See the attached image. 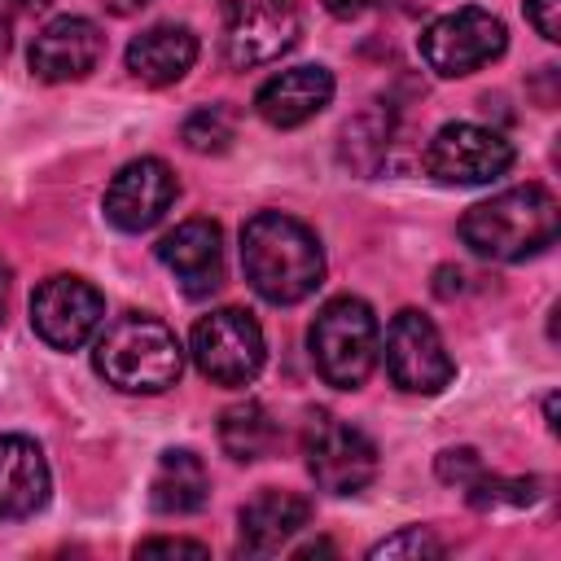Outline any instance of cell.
<instances>
[{"label":"cell","instance_id":"1","mask_svg":"<svg viewBox=\"0 0 561 561\" xmlns=\"http://www.w3.org/2000/svg\"><path fill=\"white\" fill-rule=\"evenodd\" d=\"M241 267L250 289L272 307H294L324 285V250L316 232L280 210H259L245 219Z\"/></svg>","mask_w":561,"mask_h":561},{"label":"cell","instance_id":"2","mask_svg":"<svg viewBox=\"0 0 561 561\" xmlns=\"http://www.w3.org/2000/svg\"><path fill=\"white\" fill-rule=\"evenodd\" d=\"M557 197L543 184H517L504 188L478 206L465 210L460 219V241L491 263H517L557 241Z\"/></svg>","mask_w":561,"mask_h":561},{"label":"cell","instance_id":"3","mask_svg":"<svg viewBox=\"0 0 561 561\" xmlns=\"http://www.w3.org/2000/svg\"><path fill=\"white\" fill-rule=\"evenodd\" d=\"M92 364L110 386H118L127 394H158V390L175 386V377L184 368V351L158 316L127 311L114 324H105V333L96 337Z\"/></svg>","mask_w":561,"mask_h":561},{"label":"cell","instance_id":"4","mask_svg":"<svg viewBox=\"0 0 561 561\" xmlns=\"http://www.w3.org/2000/svg\"><path fill=\"white\" fill-rule=\"evenodd\" d=\"M307 346H311V364L316 373L337 386V390H359L377 364V316L364 298L355 294H337L329 298L316 320H311V333H307Z\"/></svg>","mask_w":561,"mask_h":561},{"label":"cell","instance_id":"5","mask_svg":"<svg viewBox=\"0 0 561 561\" xmlns=\"http://www.w3.org/2000/svg\"><path fill=\"white\" fill-rule=\"evenodd\" d=\"M188 351H193V364L202 368V377H210L215 386H245L259 377V368L267 359L263 329L241 307H219V311L202 316L193 324Z\"/></svg>","mask_w":561,"mask_h":561},{"label":"cell","instance_id":"6","mask_svg":"<svg viewBox=\"0 0 561 561\" xmlns=\"http://www.w3.org/2000/svg\"><path fill=\"white\" fill-rule=\"evenodd\" d=\"M508 44V31L495 13L478 9V4H465V9H451L443 18H434L425 31H421V57L434 75L443 79H460V75H473L478 66L495 61Z\"/></svg>","mask_w":561,"mask_h":561},{"label":"cell","instance_id":"7","mask_svg":"<svg viewBox=\"0 0 561 561\" xmlns=\"http://www.w3.org/2000/svg\"><path fill=\"white\" fill-rule=\"evenodd\" d=\"M513 167V145L478 123H443L425 145V175L447 188L491 184Z\"/></svg>","mask_w":561,"mask_h":561},{"label":"cell","instance_id":"8","mask_svg":"<svg viewBox=\"0 0 561 561\" xmlns=\"http://www.w3.org/2000/svg\"><path fill=\"white\" fill-rule=\"evenodd\" d=\"M302 451H307V469H311L316 486L329 491V495H355V491H364L377 478V447H373V438L359 434L355 425L329 416V412L311 416Z\"/></svg>","mask_w":561,"mask_h":561},{"label":"cell","instance_id":"9","mask_svg":"<svg viewBox=\"0 0 561 561\" xmlns=\"http://www.w3.org/2000/svg\"><path fill=\"white\" fill-rule=\"evenodd\" d=\"M219 44L232 70L267 66L298 44V4L294 0H232Z\"/></svg>","mask_w":561,"mask_h":561},{"label":"cell","instance_id":"10","mask_svg":"<svg viewBox=\"0 0 561 561\" xmlns=\"http://www.w3.org/2000/svg\"><path fill=\"white\" fill-rule=\"evenodd\" d=\"M386 373L408 394H438L456 377V364H451V355H447L430 316L403 307L390 320V329H386Z\"/></svg>","mask_w":561,"mask_h":561},{"label":"cell","instance_id":"11","mask_svg":"<svg viewBox=\"0 0 561 561\" xmlns=\"http://www.w3.org/2000/svg\"><path fill=\"white\" fill-rule=\"evenodd\" d=\"M105 320V298L83 276H48L31 294V324L53 351H79Z\"/></svg>","mask_w":561,"mask_h":561},{"label":"cell","instance_id":"12","mask_svg":"<svg viewBox=\"0 0 561 561\" xmlns=\"http://www.w3.org/2000/svg\"><path fill=\"white\" fill-rule=\"evenodd\" d=\"M180 184L162 158H136L127 162L110 188H105V219L118 232H149L175 202Z\"/></svg>","mask_w":561,"mask_h":561},{"label":"cell","instance_id":"13","mask_svg":"<svg viewBox=\"0 0 561 561\" xmlns=\"http://www.w3.org/2000/svg\"><path fill=\"white\" fill-rule=\"evenodd\" d=\"M105 57V35L92 18H79V13H66V18H53L35 44H31V75L44 79V83H70V79H83L96 70V61Z\"/></svg>","mask_w":561,"mask_h":561},{"label":"cell","instance_id":"14","mask_svg":"<svg viewBox=\"0 0 561 561\" xmlns=\"http://www.w3.org/2000/svg\"><path fill=\"white\" fill-rule=\"evenodd\" d=\"M162 267L188 298H206L224 285V232L210 219H184L158 241Z\"/></svg>","mask_w":561,"mask_h":561},{"label":"cell","instance_id":"15","mask_svg":"<svg viewBox=\"0 0 561 561\" xmlns=\"http://www.w3.org/2000/svg\"><path fill=\"white\" fill-rule=\"evenodd\" d=\"M333 101V75L324 66H289L254 92V110L272 127H302Z\"/></svg>","mask_w":561,"mask_h":561},{"label":"cell","instance_id":"16","mask_svg":"<svg viewBox=\"0 0 561 561\" xmlns=\"http://www.w3.org/2000/svg\"><path fill=\"white\" fill-rule=\"evenodd\" d=\"M307 522H311L307 495H294V491H259V495L241 508L237 548H241L245 557H272V552H280Z\"/></svg>","mask_w":561,"mask_h":561},{"label":"cell","instance_id":"17","mask_svg":"<svg viewBox=\"0 0 561 561\" xmlns=\"http://www.w3.org/2000/svg\"><path fill=\"white\" fill-rule=\"evenodd\" d=\"M48 500V460L35 438L4 434L0 438V517L22 522L39 513Z\"/></svg>","mask_w":561,"mask_h":561},{"label":"cell","instance_id":"18","mask_svg":"<svg viewBox=\"0 0 561 561\" xmlns=\"http://www.w3.org/2000/svg\"><path fill=\"white\" fill-rule=\"evenodd\" d=\"M193 61H197V35L175 22H158L127 44V70H131V79H140L149 88H167V83L184 79L193 70Z\"/></svg>","mask_w":561,"mask_h":561},{"label":"cell","instance_id":"19","mask_svg":"<svg viewBox=\"0 0 561 561\" xmlns=\"http://www.w3.org/2000/svg\"><path fill=\"white\" fill-rule=\"evenodd\" d=\"M206 500H210V473H206L202 456L188 447L162 451L158 469L149 478V504L167 517H184V513H197Z\"/></svg>","mask_w":561,"mask_h":561},{"label":"cell","instance_id":"20","mask_svg":"<svg viewBox=\"0 0 561 561\" xmlns=\"http://www.w3.org/2000/svg\"><path fill=\"white\" fill-rule=\"evenodd\" d=\"M272 443H276V421L267 416L263 403L245 399V403H232V408L219 416V447H224L232 460L250 465V460L267 456Z\"/></svg>","mask_w":561,"mask_h":561},{"label":"cell","instance_id":"21","mask_svg":"<svg viewBox=\"0 0 561 561\" xmlns=\"http://www.w3.org/2000/svg\"><path fill=\"white\" fill-rule=\"evenodd\" d=\"M469 504L473 508H526L539 500V478H500V473H478L469 486H465Z\"/></svg>","mask_w":561,"mask_h":561},{"label":"cell","instance_id":"22","mask_svg":"<svg viewBox=\"0 0 561 561\" xmlns=\"http://www.w3.org/2000/svg\"><path fill=\"white\" fill-rule=\"evenodd\" d=\"M184 145L193 153H224L237 136V123H232V110L228 105H206V110H193L180 127Z\"/></svg>","mask_w":561,"mask_h":561},{"label":"cell","instance_id":"23","mask_svg":"<svg viewBox=\"0 0 561 561\" xmlns=\"http://www.w3.org/2000/svg\"><path fill=\"white\" fill-rule=\"evenodd\" d=\"M386 145H390V118H381L377 110H368L342 127V162H351V167H355L359 149H368V171H373L381 162Z\"/></svg>","mask_w":561,"mask_h":561},{"label":"cell","instance_id":"24","mask_svg":"<svg viewBox=\"0 0 561 561\" xmlns=\"http://www.w3.org/2000/svg\"><path fill=\"white\" fill-rule=\"evenodd\" d=\"M368 557H373V561H381V557H416V561H421V557H443V543H438V535L425 530V526H403V530L386 535L381 543H373Z\"/></svg>","mask_w":561,"mask_h":561},{"label":"cell","instance_id":"25","mask_svg":"<svg viewBox=\"0 0 561 561\" xmlns=\"http://www.w3.org/2000/svg\"><path fill=\"white\" fill-rule=\"evenodd\" d=\"M434 469H438V478H443L447 486H469L486 465H482V456H478L473 447H447V451H438Z\"/></svg>","mask_w":561,"mask_h":561},{"label":"cell","instance_id":"26","mask_svg":"<svg viewBox=\"0 0 561 561\" xmlns=\"http://www.w3.org/2000/svg\"><path fill=\"white\" fill-rule=\"evenodd\" d=\"M526 22L543 39H561V0H526Z\"/></svg>","mask_w":561,"mask_h":561},{"label":"cell","instance_id":"27","mask_svg":"<svg viewBox=\"0 0 561 561\" xmlns=\"http://www.w3.org/2000/svg\"><path fill=\"white\" fill-rule=\"evenodd\" d=\"M136 552L140 557H206V543H197V539H145Z\"/></svg>","mask_w":561,"mask_h":561},{"label":"cell","instance_id":"28","mask_svg":"<svg viewBox=\"0 0 561 561\" xmlns=\"http://www.w3.org/2000/svg\"><path fill=\"white\" fill-rule=\"evenodd\" d=\"M364 4H368V0H324V9H329L333 18H359Z\"/></svg>","mask_w":561,"mask_h":561},{"label":"cell","instance_id":"29","mask_svg":"<svg viewBox=\"0 0 561 561\" xmlns=\"http://www.w3.org/2000/svg\"><path fill=\"white\" fill-rule=\"evenodd\" d=\"M110 13H136V9H145L149 0H101Z\"/></svg>","mask_w":561,"mask_h":561},{"label":"cell","instance_id":"30","mask_svg":"<svg viewBox=\"0 0 561 561\" xmlns=\"http://www.w3.org/2000/svg\"><path fill=\"white\" fill-rule=\"evenodd\" d=\"M4 307H9V263L0 259V320H4Z\"/></svg>","mask_w":561,"mask_h":561},{"label":"cell","instance_id":"31","mask_svg":"<svg viewBox=\"0 0 561 561\" xmlns=\"http://www.w3.org/2000/svg\"><path fill=\"white\" fill-rule=\"evenodd\" d=\"M4 4H13L18 13H35V9H44L48 0H4Z\"/></svg>","mask_w":561,"mask_h":561},{"label":"cell","instance_id":"32","mask_svg":"<svg viewBox=\"0 0 561 561\" xmlns=\"http://www.w3.org/2000/svg\"><path fill=\"white\" fill-rule=\"evenodd\" d=\"M4 53H9V18L0 13V57H4Z\"/></svg>","mask_w":561,"mask_h":561}]
</instances>
